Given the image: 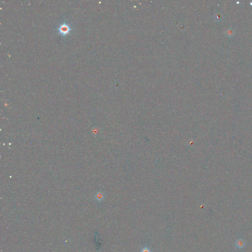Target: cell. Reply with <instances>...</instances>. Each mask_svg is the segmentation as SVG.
Segmentation results:
<instances>
[{
    "mask_svg": "<svg viewBox=\"0 0 252 252\" xmlns=\"http://www.w3.org/2000/svg\"><path fill=\"white\" fill-rule=\"evenodd\" d=\"M58 30L61 35L63 36H66L69 34L70 31L72 30V29L68 24L66 23H63L60 25L58 29Z\"/></svg>",
    "mask_w": 252,
    "mask_h": 252,
    "instance_id": "1",
    "label": "cell"
},
{
    "mask_svg": "<svg viewBox=\"0 0 252 252\" xmlns=\"http://www.w3.org/2000/svg\"><path fill=\"white\" fill-rule=\"evenodd\" d=\"M235 245L237 248H238L239 249H241L244 247V246L245 245V242L244 241V240H243L242 239H239L236 241Z\"/></svg>",
    "mask_w": 252,
    "mask_h": 252,
    "instance_id": "2",
    "label": "cell"
},
{
    "mask_svg": "<svg viewBox=\"0 0 252 252\" xmlns=\"http://www.w3.org/2000/svg\"><path fill=\"white\" fill-rule=\"evenodd\" d=\"M95 198L99 201H101L104 198V195L102 192H98L95 196Z\"/></svg>",
    "mask_w": 252,
    "mask_h": 252,
    "instance_id": "3",
    "label": "cell"
},
{
    "mask_svg": "<svg viewBox=\"0 0 252 252\" xmlns=\"http://www.w3.org/2000/svg\"><path fill=\"white\" fill-rule=\"evenodd\" d=\"M234 32L232 29H228L225 32V35L228 37H231L234 35Z\"/></svg>",
    "mask_w": 252,
    "mask_h": 252,
    "instance_id": "4",
    "label": "cell"
},
{
    "mask_svg": "<svg viewBox=\"0 0 252 252\" xmlns=\"http://www.w3.org/2000/svg\"><path fill=\"white\" fill-rule=\"evenodd\" d=\"M140 252H151V250L148 248V247H144L143 248Z\"/></svg>",
    "mask_w": 252,
    "mask_h": 252,
    "instance_id": "5",
    "label": "cell"
},
{
    "mask_svg": "<svg viewBox=\"0 0 252 252\" xmlns=\"http://www.w3.org/2000/svg\"><path fill=\"white\" fill-rule=\"evenodd\" d=\"M215 17H216V18H215V19H216V20L217 19V20H221V19H222V17H223V16H222L221 14H220V13H218V14H216Z\"/></svg>",
    "mask_w": 252,
    "mask_h": 252,
    "instance_id": "6",
    "label": "cell"
}]
</instances>
